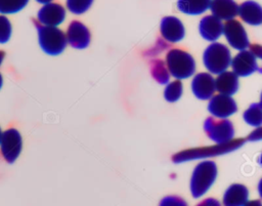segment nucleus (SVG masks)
Masks as SVG:
<instances>
[{
  "instance_id": "obj_22",
  "label": "nucleus",
  "mask_w": 262,
  "mask_h": 206,
  "mask_svg": "<svg viewBox=\"0 0 262 206\" xmlns=\"http://www.w3.org/2000/svg\"><path fill=\"white\" fill-rule=\"evenodd\" d=\"M244 120L247 124L253 127H260L262 124V105L261 102L252 104L244 112Z\"/></svg>"
},
{
  "instance_id": "obj_14",
  "label": "nucleus",
  "mask_w": 262,
  "mask_h": 206,
  "mask_svg": "<svg viewBox=\"0 0 262 206\" xmlns=\"http://www.w3.org/2000/svg\"><path fill=\"white\" fill-rule=\"evenodd\" d=\"M191 90L199 99H210L215 90V79L210 73H199L191 81Z\"/></svg>"
},
{
  "instance_id": "obj_23",
  "label": "nucleus",
  "mask_w": 262,
  "mask_h": 206,
  "mask_svg": "<svg viewBox=\"0 0 262 206\" xmlns=\"http://www.w3.org/2000/svg\"><path fill=\"white\" fill-rule=\"evenodd\" d=\"M182 91H183V86L180 80L168 82L164 90V97L169 102H175L181 97Z\"/></svg>"
},
{
  "instance_id": "obj_20",
  "label": "nucleus",
  "mask_w": 262,
  "mask_h": 206,
  "mask_svg": "<svg viewBox=\"0 0 262 206\" xmlns=\"http://www.w3.org/2000/svg\"><path fill=\"white\" fill-rule=\"evenodd\" d=\"M211 0H177L179 11L188 15H199L209 9Z\"/></svg>"
},
{
  "instance_id": "obj_8",
  "label": "nucleus",
  "mask_w": 262,
  "mask_h": 206,
  "mask_svg": "<svg viewBox=\"0 0 262 206\" xmlns=\"http://www.w3.org/2000/svg\"><path fill=\"white\" fill-rule=\"evenodd\" d=\"M222 35L225 36L228 44L236 50H246L250 46L248 34L238 20H227L223 25Z\"/></svg>"
},
{
  "instance_id": "obj_15",
  "label": "nucleus",
  "mask_w": 262,
  "mask_h": 206,
  "mask_svg": "<svg viewBox=\"0 0 262 206\" xmlns=\"http://www.w3.org/2000/svg\"><path fill=\"white\" fill-rule=\"evenodd\" d=\"M199 32L205 40L215 42L223 33V24L212 14L206 15L200 20Z\"/></svg>"
},
{
  "instance_id": "obj_11",
  "label": "nucleus",
  "mask_w": 262,
  "mask_h": 206,
  "mask_svg": "<svg viewBox=\"0 0 262 206\" xmlns=\"http://www.w3.org/2000/svg\"><path fill=\"white\" fill-rule=\"evenodd\" d=\"M67 42L75 49H85L90 44L91 35L88 28L79 20H73L67 30Z\"/></svg>"
},
{
  "instance_id": "obj_28",
  "label": "nucleus",
  "mask_w": 262,
  "mask_h": 206,
  "mask_svg": "<svg viewBox=\"0 0 262 206\" xmlns=\"http://www.w3.org/2000/svg\"><path fill=\"white\" fill-rule=\"evenodd\" d=\"M196 206H221V203L215 198H207L200 202Z\"/></svg>"
},
{
  "instance_id": "obj_32",
  "label": "nucleus",
  "mask_w": 262,
  "mask_h": 206,
  "mask_svg": "<svg viewBox=\"0 0 262 206\" xmlns=\"http://www.w3.org/2000/svg\"><path fill=\"white\" fill-rule=\"evenodd\" d=\"M35 1H37L38 3H41V4H48V3H50V2H52L53 0H35Z\"/></svg>"
},
{
  "instance_id": "obj_7",
  "label": "nucleus",
  "mask_w": 262,
  "mask_h": 206,
  "mask_svg": "<svg viewBox=\"0 0 262 206\" xmlns=\"http://www.w3.org/2000/svg\"><path fill=\"white\" fill-rule=\"evenodd\" d=\"M23 148L21 135L15 128H9L2 132L0 140V150L3 158L9 164H12L19 156Z\"/></svg>"
},
{
  "instance_id": "obj_10",
  "label": "nucleus",
  "mask_w": 262,
  "mask_h": 206,
  "mask_svg": "<svg viewBox=\"0 0 262 206\" xmlns=\"http://www.w3.org/2000/svg\"><path fill=\"white\" fill-rule=\"evenodd\" d=\"M230 66L232 71L237 77H246L255 73L256 71H261L257 58L249 51L242 50L233 58H231Z\"/></svg>"
},
{
  "instance_id": "obj_35",
  "label": "nucleus",
  "mask_w": 262,
  "mask_h": 206,
  "mask_svg": "<svg viewBox=\"0 0 262 206\" xmlns=\"http://www.w3.org/2000/svg\"><path fill=\"white\" fill-rule=\"evenodd\" d=\"M1 136H2V130H1V128H0V140H1Z\"/></svg>"
},
{
  "instance_id": "obj_3",
  "label": "nucleus",
  "mask_w": 262,
  "mask_h": 206,
  "mask_svg": "<svg viewBox=\"0 0 262 206\" xmlns=\"http://www.w3.org/2000/svg\"><path fill=\"white\" fill-rule=\"evenodd\" d=\"M165 64L169 74L177 80L189 78L195 72L194 58L181 49H170L166 54Z\"/></svg>"
},
{
  "instance_id": "obj_1",
  "label": "nucleus",
  "mask_w": 262,
  "mask_h": 206,
  "mask_svg": "<svg viewBox=\"0 0 262 206\" xmlns=\"http://www.w3.org/2000/svg\"><path fill=\"white\" fill-rule=\"evenodd\" d=\"M245 143V139H232L226 143H216L215 146H209L204 148H194L181 151L172 157V161L176 164L185 161H191L195 159H203L209 157H215L239 149Z\"/></svg>"
},
{
  "instance_id": "obj_34",
  "label": "nucleus",
  "mask_w": 262,
  "mask_h": 206,
  "mask_svg": "<svg viewBox=\"0 0 262 206\" xmlns=\"http://www.w3.org/2000/svg\"><path fill=\"white\" fill-rule=\"evenodd\" d=\"M2 84H3V78H2V75L0 74V89L2 87Z\"/></svg>"
},
{
  "instance_id": "obj_33",
  "label": "nucleus",
  "mask_w": 262,
  "mask_h": 206,
  "mask_svg": "<svg viewBox=\"0 0 262 206\" xmlns=\"http://www.w3.org/2000/svg\"><path fill=\"white\" fill-rule=\"evenodd\" d=\"M4 56H5V53H4L2 50H0V66H1V64L3 63Z\"/></svg>"
},
{
  "instance_id": "obj_21",
  "label": "nucleus",
  "mask_w": 262,
  "mask_h": 206,
  "mask_svg": "<svg viewBox=\"0 0 262 206\" xmlns=\"http://www.w3.org/2000/svg\"><path fill=\"white\" fill-rule=\"evenodd\" d=\"M149 66H150V74L159 84H167L169 82L170 74L164 60L159 58L152 59L149 63Z\"/></svg>"
},
{
  "instance_id": "obj_9",
  "label": "nucleus",
  "mask_w": 262,
  "mask_h": 206,
  "mask_svg": "<svg viewBox=\"0 0 262 206\" xmlns=\"http://www.w3.org/2000/svg\"><path fill=\"white\" fill-rule=\"evenodd\" d=\"M208 111L212 116L218 119H226L237 111V106L231 96L217 94L210 98Z\"/></svg>"
},
{
  "instance_id": "obj_2",
  "label": "nucleus",
  "mask_w": 262,
  "mask_h": 206,
  "mask_svg": "<svg viewBox=\"0 0 262 206\" xmlns=\"http://www.w3.org/2000/svg\"><path fill=\"white\" fill-rule=\"evenodd\" d=\"M217 177V166L215 162L206 160L199 163L190 177V193L193 198H201L212 187Z\"/></svg>"
},
{
  "instance_id": "obj_13",
  "label": "nucleus",
  "mask_w": 262,
  "mask_h": 206,
  "mask_svg": "<svg viewBox=\"0 0 262 206\" xmlns=\"http://www.w3.org/2000/svg\"><path fill=\"white\" fill-rule=\"evenodd\" d=\"M160 31L162 37L170 43H177L184 37L185 30L182 22L176 16H165L161 20Z\"/></svg>"
},
{
  "instance_id": "obj_18",
  "label": "nucleus",
  "mask_w": 262,
  "mask_h": 206,
  "mask_svg": "<svg viewBox=\"0 0 262 206\" xmlns=\"http://www.w3.org/2000/svg\"><path fill=\"white\" fill-rule=\"evenodd\" d=\"M238 86V77L231 71H224L215 79V90L219 94L231 96L237 92Z\"/></svg>"
},
{
  "instance_id": "obj_25",
  "label": "nucleus",
  "mask_w": 262,
  "mask_h": 206,
  "mask_svg": "<svg viewBox=\"0 0 262 206\" xmlns=\"http://www.w3.org/2000/svg\"><path fill=\"white\" fill-rule=\"evenodd\" d=\"M94 0H66L67 8L74 14H82L86 12L92 5Z\"/></svg>"
},
{
  "instance_id": "obj_6",
  "label": "nucleus",
  "mask_w": 262,
  "mask_h": 206,
  "mask_svg": "<svg viewBox=\"0 0 262 206\" xmlns=\"http://www.w3.org/2000/svg\"><path fill=\"white\" fill-rule=\"evenodd\" d=\"M204 130L208 137L216 143H226L234 136L233 125L227 119L209 117L204 122Z\"/></svg>"
},
{
  "instance_id": "obj_24",
  "label": "nucleus",
  "mask_w": 262,
  "mask_h": 206,
  "mask_svg": "<svg viewBox=\"0 0 262 206\" xmlns=\"http://www.w3.org/2000/svg\"><path fill=\"white\" fill-rule=\"evenodd\" d=\"M29 0H0V13L4 14H12L24 9Z\"/></svg>"
},
{
  "instance_id": "obj_31",
  "label": "nucleus",
  "mask_w": 262,
  "mask_h": 206,
  "mask_svg": "<svg viewBox=\"0 0 262 206\" xmlns=\"http://www.w3.org/2000/svg\"><path fill=\"white\" fill-rule=\"evenodd\" d=\"M243 206H262V203L260 200H251L247 201Z\"/></svg>"
},
{
  "instance_id": "obj_26",
  "label": "nucleus",
  "mask_w": 262,
  "mask_h": 206,
  "mask_svg": "<svg viewBox=\"0 0 262 206\" xmlns=\"http://www.w3.org/2000/svg\"><path fill=\"white\" fill-rule=\"evenodd\" d=\"M12 33V27L10 20L5 15H0V44H4L9 41Z\"/></svg>"
},
{
  "instance_id": "obj_12",
  "label": "nucleus",
  "mask_w": 262,
  "mask_h": 206,
  "mask_svg": "<svg viewBox=\"0 0 262 206\" xmlns=\"http://www.w3.org/2000/svg\"><path fill=\"white\" fill-rule=\"evenodd\" d=\"M66 18V9L62 5L54 2L44 4L37 13L40 25L47 27H57Z\"/></svg>"
},
{
  "instance_id": "obj_16",
  "label": "nucleus",
  "mask_w": 262,
  "mask_h": 206,
  "mask_svg": "<svg viewBox=\"0 0 262 206\" xmlns=\"http://www.w3.org/2000/svg\"><path fill=\"white\" fill-rule=\"evenodd\" d=\"M237 14L243 22L250 26H260L262 24V7L256 1L243 2L238 5Z\"/></svg>"
},
{
  "instance_id": "obj_30",
  "label": "nucleus",
  "mask_w": 262,
  "mask_h": 206,
  "mask_svg": "<svg viewBox=\"0 0 262 206\" xmlns=\"http://www.w3.org/2000/svg\"><path fill=\"white\" fill-rule=\"evenodd\" d=\"M261 139V128L258 127L255 131L251 132L248 136V140H251V141H258Z\"/></svg>"
},
{
  "instance_id": "obj_4",
  "label": "nucleus",
  "mask_w": 262,
  "mask_h": 206,
  "mask_svg": "<svg viewBox=\"0 0 262 206\" xmlns=\"http://www.w3.org/2000/svg\"><path fill=\"white\" fill-rule=\"evenodd\" d=\"M41 49L49 55H58L67 47L66 34L57 27H47L35 23Z\"/></svg>"
},
{
  "instance_id": "obj_19",
  "label": "nucleus",
  "mask_w": 262,
  "mask_h": 206,
  "mask_svg": "<svg viewBox=\"0 0 262 206\" xmlns=\"http://www.w3.org/2000/svg\"><path fill=\"white\" fill-rule=\"evenodd\" d=\"M249 198V190L242 183H232L223 195V206H243Z\"/></svg>"
},
{
  "instance_id": "obj_5",
  "label": "nucleus",
  "mask_w": 262,
  "mask_h": 206,
  "mask_svg": "<svg viewBox=\"0 0 262 206\" xmlns=\"http://www.w3.org/2000/svg\"><path fill=\"white\" fill-rule=\"evenodd\" d=\"M231 53L228 47L219 42L211 43L203 53V63L206 69L214 75L227 70L230 66Z\"/></svg>"
},
{
  "instance_id": "obj_27",
  "label": "nucleus",
  "mask_w": 262,
  "mask_h": 206,
  "mask_svg": "<svg viewBox=\"0 0 262 206\" xmlns=\"http://www.w3.org/2000/svg\"><path fill=\"white\" fill-rule=\"evenodd\" d=\"M159 206H188L186 201L178 196H166L161 201Z\"/></svg>"
},
{
  "instance_id": "obj_29",
  "label": "nucleus",
  "mask_w": 262,
  "mask_h": 206,
  "mask_svg": "<svg viewBox=\"0 0 262 206\" xmlns=\"http://www.w3.org/2000/svg\"><path fill=\"white\" fill-rule=\"evenodd\" d=\"M250 52L256 57V58H261L262 56V47L258 44H254V45H250Z\"/></svg>"
},
{
  "instance_id": "obj_17",
  "label": "nucleus",
  "mask_w": 262,
  "mask_h": 206,
  "mask_svg": "<svg viewBox=\"0 0 262 206\" xmlns=\"http://www.w3.org/2000/svg\"><path fill=\"white\" fill-rule=\"evenodd\" d=\"M238 5L234 0H211L209 9L220 20H230L237 15Z\"/></svg>"
}]
</instances>
